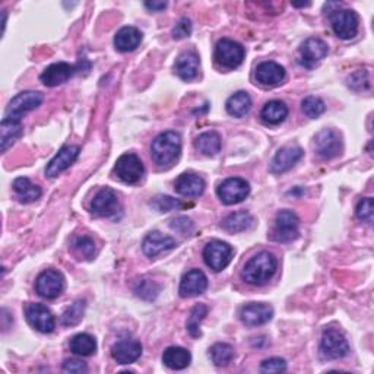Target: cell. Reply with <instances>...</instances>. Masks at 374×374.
<instances>
[{
	"instance_id": "obj_1",
	"label": "cell",
	"mask_w": 374,
	"mask_h": 374,
	"mask_svg": "<svg viewBox=\"0 0 374 374\" xmlns=\"http://www.w3.org/2000/svg\"><path fill=\"white\" fill-rule=\"evenodd\" d=\"M277 268V257L269 252H261L244 265L241 270V278L244 282L250 283V286L261 287L275 275Z\"/></svg>"
},
{
	"instance_id": "obj_2",
	"label": "cell",
	"mask_w": 374,
	"mask_h": 374,
	"mask_svg": "<svg viewBox=\"0 0 374 374\" xmlns=\"http://www.w3.org/2000/svg\"><path fill=\"white\" fill-rule=\"evenodd\" d=\"M180 152H182V139L176 132H164L158 135L151 147L152 160L160 167L171 165L180 157Z\"/></svg>"
},
{
	"instance_id": "obj_3",
	"label": "cell",
	"mask_w": 374,
	"mask_h": 374,
	"mask_svg": "<svg viewBox=\"0 0 374 374\" xmlns=\"http://www.w3.org/2000/svg\"><path fill=\"white\" fill-rule=\"evenodd\" d=\"M330 25L335 35L341 40H351L358 32V15L351 9H337L330 12Z\"/></svg>"
},
{
	"instance_id": "obj_4",
	"label": "cell",
	"mask_w": 374,
	"mask_h": 374,
	"mask_svg": "<svg viewBox=\"0 0 374 374\" xmlns=\"http://www.w3.org/2000/svg\"><path fill=\"white\" fill-rule=\"evenodd\" d=\"M320 353L326 359H339L350 353L346 338L338 329H325L320 341Z\"/></svg>"
},
{
	"instance_id": "obj_5",
	"label": "cell",
	"mask_w": 374,
	"mask_h": 374,
	"mask_svg": "<svg viewBox=\"0 0 374 374\" xmlns=\"http://www.w3.org/2000/svg\"><path fill=\"white\" fill-rule=\"evenodd\" d=\"M233 257V247L221 240H212L203 249V261L215 272L225 269Z\"/></svg>"
},
{
	"instance_id": "obj_6",
	"label": "cell",
	"mask_w": 374,
	"mask_h": 374,
	"mask_svg": "<svg viewBox=\"0 0 374 374\" xmlns=\"http://www.w3.org/2000/svg\"><path fill=\"white\" fill-rule=\"evenodd\" d=\"M300 219L292 211L283 209L277 214L272 239L278 243H290L299 237Z\"/></svg>"
},
{
	"instance_id": "obj_7",
	"label": "cell",
	"mask_w": 374,
	"mask_h": 374,
	"mask_svg": "<svg viewBox=\"0 0 374 374\" xmlns=\"http://www.w3.org/2000/svg\"><path fill=\"white\" fill-rule=\"evenodd\" d=\"M214 57L219 66L225 69H236L244 60V48L241 44L233 40L223 38V40L218 41L215 47Z\"/></svg>"
},
{
	"instance_id": "obj_8",
	"label": "cell",
	"mask_w": 374,
	"mask_h": 374,
	"mask_svg": "<svg viewBox=\"0 0 374 374\" xmlns=\"http://www.w3.org/2000/svg\"><path fill=\"white\" fill-rule=\"evenodd\" d=\"M43 102V94L37 91H24L15 95L10 100L9 106L6 109V119H14L21 120L24 114H27L35 109L41 106Z\"/></svg>"
},
{
	"instance_id": "obj_9",
	"label": "cell",
	"mask_w": 374,
	"mask_h": 374,
	"mask_svg": "<svg viewBox=\"0 0 374 374\" xmlns=\"http://www.w3.org/2000/svg\"><path fill=\"white\" fill-rule=\"evenodd\" d=\"M114 173L122 182L127 185H136L144 177L145 167L144 162L135 153H123V156L115 161Z\"/></svg>"
},
{
	"instance_id": "obj_10",
	"label": "cell",
	"mask_w": 374,
	"mask_h": 374,
	"mask_svg": "<svg viewBox=\"0 0 374 374\" xmlns=\"http://www.w3.org/2000/svg\"><path fill=\"white\" fill-rule=\"evenodd\" d=\"M218 198L221 199L225 205H236L243 202L249 196L250 193V185L244 178L240 177H231L224 180V182L219 185L218 190Z\"/></svg>"
},
{
	"instance_id": "obj_11",
	"label": "cell",
	"mask_w": 374,
	"mask_h": 374,
	"mask_svg": "<svg viewBox=\"0 0 374 374\" xmlns=\"http://www.w3.org/2000/svg\"><path fill=\"white\" fill-rule=\"evenodd\" d=\"M35 290L43 299L55 300L64 290V278L55 269H47L38 275L35 281Z\"/></svg>"
},
{
	"instance_id": "obj_12",
	"label": "cell",
	"mask_w": 374,
	"mask_h": 374,
	"mask_svg": "<svg viewBox=\"0 0 374 374\" xmlns=\"http://www.w3.org/2000/svg\"><path fill=\"white\" fill-rule=\"evenodd\" d=\"M315 151L324 160L338 157L342 151L341 136L333 129H324L315 138Z\"/></svg>"
},
{
	"instance_id": "obj_13",
	"label": "cell",
	"mask_w": 374,
	"mask_h": 374,
	"mask_svg": "<svg viewBox=\"0 0 374 374\" xmlns=\"http://www.w3.org/2000/svg\"><path fill=\"white\" fill-rule=\"evenodd\" d=\"M25 319H27L28 324L38 332L41 333H50L53 332L56 328V320L55 316L51 315L48 308L43 304H27L25 306Z\"/></svg>"
},
{
	"instance_id": "obj_14",
	"label": "cell",
	"mask_w": 374,
	"mask_h": 374,
	"mask_svg": "<svg viewBox=\"0 0 374 374\" xmlns=\"http://www.w3.org/2000/svg\"><path fill=\"white\" fill-rule=\"evenodd\" d=\"M120 211V202L115 191L102 187L91 202V212L97 216H114Z\"/></svg>"
},
{
	"instance_id": "obj_15",
	"label": "cell",
	"mask_w": 374,
	"mask_h": 374,
	"mask_svg": "<svg viewBox=\"0 0 374 374\" xmlns=\"http://www.w3.org/2000/svg\"><path fill=\"white\" fill-rule=\"evenodd\" d=\"M300 63L312 69L328 56V44L320 38H307L300 47Z\"/></svg>"
},
{
	"instance_id": "obj_16",
	"label": "cell",
	"mask_w": 374,
	"mask_h": 374,
	"mask_svg": "<svg viewBox=\"0 0 374 374\" xmlns=\"http://www.w3.org/2000/svg\"><path fill=\"white\" fill-rule=\"evenodd\" d=\"M274 308L265 303H250L241 308V321L246 326H262L272 319Z\"/></svg>"
},
{
	"instance_id": "obj_17",
	"label": "cell",
	"mask_w": 374,
	"mask_h": 374,
	"mask_svg": "<svg viewBox=\"0 0 374 374\" xmlns=\"http://www.w3.org/2000/svg\"><path fill=\"white\" fill-rule=\"evenodd\" d=\"M206 288H208V278H206L202 270L191 269L180 281L178 292L183 299H190V297H196L205 292Z\"/></svg>"
},
{
	"instance_id": "obj_18",
	"label": "cell",
	"mask_w": 374,
	"mask_h": 374,
	"mask_svg": "<svg viewBox=\"0 0 374 374\" xmlns=\"http://www.w3.org/2000/svg\"><path fill=\"white\" fill-rule=\"evenodd\" d=\"M76 73V66L66 62H59L50 64L48 68L40 75V80L46 86H59L68 82Z\"/></svg>"
},
{
	"instance_id": "obj_19",
	"label": "cell",
	"mask_w": 374,
	"mask_h": 374,
	"mask_svg": "<svg viewBox=\"0 0 374 374\" xmlns=\"http://www.w3.org/2000/svg\"><path fill=\"white\" fill-rule=\"evenodd\" d=\"M304 156V152L299 147H286L281 148L277 156L274 157L272 162H270V173L274 174H282L299 162Z\"/></svg>"
},
{
	"instance_id": "obj_20",
	"label": "cell",
	"mask_w": 374,
	"mask_h": 374,
	"mask_svg": "<svg viewBox=\"0 0 374 374\" xmlns=\"http://www.w3.org/2000/svg\"><path fill=\"white\" fill-rule=\"evenodd\" d=\"M80 156V147H64L59 151L57 156L51 160L46 169V174L51 178L59 177L63 171H66L69 167L76 161Z\"/></svg>"
},
{
	"instance_id": "obj_21",
	"label": "cell",
	"mask_w": 374,
	"mask_h": 374,
	"mask_svg": "<svg viewBox=\"0 0 374 374\" xmlns=\"http://www.w3.org/2000/svg\"><path fill=\"white\" fill-rule=\"evenodd\" d=\"M142 355V345L135 339H120L111 348V357L119 364H132Z\"/></svg>"
},
{
	"instance_id": "obj_22",
	"label": "cell",
	"mask_w": 374,
	"mask_h": 374,
	"mask_svg": "<svg viewBox=\"0 0 374 374\" xmlns=\"http://www.w3.org/2000/svg\"><path fill=\"white\" fill-rule=\"evenodd\" d=\"M254 76L263 86H277L286 80V69L275 62H263L256 68Z\"/></svg>"
},
{
	"instance_id": "obj_23",
	"label": "cell",
	"mask_w": 374,
	"mask_h": 374,
	"mask_svg": "<svg viewBox=\"0 0 374 374\" xmlns=\"http://www.w3.org/2000/svg\"><path fill=\"white\" fill-rule=\"evenodd\" d=\"M174 189L182 196L198 198L205 190V180L193 173H183L177 177Z\"/></svg>"
},
{
	"instance_id": "obj_24",
	"label": "cell",
	"mask_w": 374,
	"mask_h": 374,
	"mask_svg": "<svg viewBox=\"0 0 374 374\" xmlns=\"http://www.w3.org/2000/svg\"><path fill=\"white\" fill-rule=\"evenodd\" d=\"M176 246L177 243L174 239L161 234L160 231H152L142 243V250L148 257H156L162 252L173 250Z\"/></svg>"
},
{
	"instance_id": "obj_25",
	"label": "cell",
	"mask_w": 374,
	"mask_h": 374,
	"mask_svg": "<svg viewBox=\"0 0 374 374\" xmlns=\"http://www.w3.org/2000/svg\"><path fill=\"white\" fill-rule=\"evenodd\" d=\"M174 72L180 80L183 81H193L199 73V57L196 53L193 51H186V53H182L176 63H174Z\"/></svg>"
},
{
	"instance_id": "obj_26",
	"label": "cell",
	"mask_w": 374,
	"mask_h": 374,
	"mask_svg": "<svg viewBox=\"0 0 374 374\" xmlns=\"http://www.w3.org/2000/svg\"><path fill=\"white\" fill-rule=\"evenodd\" d=\"M24 126L21 120L14 119H3L0 123V151L6 152L8 148H10L15 142L22 136Z\"/></svg>"
},
{
	"instance_id": "obj_27",
	"label": "cell",
	"mask_w": 374,
	"mask_h": 374,
	"mask_svg": "<svg viewBox=\"0 0 374 374\" xmlns=\"http://www.w3.org/2000/svg\"><path fill=\"white\" fill-rule=\"evenodd\" d=\"M142 41V32L135 27H123L114 37V46L122 53H129L139 47Z\"/></svg>"
},
{
	"instance_id": "obj_28",
	"label": "cell",
	"mask_w": 374,
	"mask_h": 374,
	"mask_svg": "<svg viewBox=\"0 0 374 374\" xmlns=\"http://www.w3.org/2000/svg\"><path fill=\"white\" fill-rule=\"evenodd\" d=\"M191 361L190 353L182 346H170L162 354V363L171 370H185Z\"/></svg>"
},
{
	"instance_id": "obj_29",
	"label": "cell",
	"mask_w": 374,
	"mask_h": 374,
	"mask_svg": "<svg viewBox=\"0 0 374 374\" xmlns=\"http://www.w3.org/2000/svg\"><path fill=\"white\" fill-rule=\"evenodd\" d=\"M14 191L17 193V196L21 202L24 203H31L35 202L41 198L43 191L41 187L32 185L30 182V178L27 177H18L14 182Z\"/></svg>"
},
{
	"instance_id": "obj_30",
	"label": "cell",
	"mask_w": 374,
	"mask_h": 374,
	"mask_svg": "<svg viewBox=\"0 0 374 374\" xmlns=\"http://www.w3.org/2000/svg\"><path fill=\"white\" fill-rule=\"evenodd\" d=\"M287 115H288V107L286 106V102L278 101V100L266 102L265 107L261 111V119L266 124H279L287 119Z\"/></svg>"
},
{
	"instance_id": "obj_31",
	"label": "cell",
	"mask_w": 374,
	"mask_h": 374,
	"mask_svg": "<svg viewBox=\"0 0 374 374\" xmlns=\"http://www.w3.org/2000/svg\"><path fill=\"white\" fill-rule=\"evenodd\" d=\"M221 225L228 233H241L253 225V216L246 211L233 212L224 219Z\"/></svg>"
},
{
	"instance_id": "obj_32",
	"label": "cell",
	"mask_w": 374,
	"mask_h": 374,
	"mask_svg": "<svg viewBox=\"0 0 374 374\" xmlns=\"http://www.w3.org/2000/svg\"><path fill=\"white\" fill-rule=\"evenodd\" d=\"M227 113L234 118H244L252 109V98L247 93L239 91L234 95H231L225 104Z\"/></svg>"
},
{
	"instance_id": "obj_33",
	"label": "cell",
	"mask_w": 374,
	"mask_h": 374,
	"mask_svg": "<svg viewBox=\"0 0 374 374\" xmlns=\"http://www.w3.org/2000/svg\"><path fill=\"white\" fill-rule=\"evenodd\" d=\"M195 147L199 152L203 153V156L214 157L219 151H221V138H219V135L214 131L205 132L198 136Z\"/></svg>"
},
{
	"instance_id": "obj_34",
	"label": "cell",
	"mask_w": 374,
	"mask_h": 374,
	"mask_svg": "<svg viewBox=\"0 0 374 374\" xmlns=\"http://www.w3.org/2000/svg\"><path fill=\"white\" fill-rule=\"evenodd\" d=\"M71 351L76 355L89 357L97 351V341L88 333H78L71 339Z\"/></svg>"
},
{
	"instance_id": "obj_35",
	"label": "cell",
	"mask_w": 374,
	"mask_h": 374,
	"mask_svg": "<svg viewBox=\"0 0 374 374\" xmlns=\"http://www.w3.org/2000/svg\"><path fill=\"white\" fill-rule=\"evenodd\" d=\"M211 358L212 363L218 367H227L231 361L234 359V348L230 344L218 342L211 348Z\"/></svg>"
},
{
	"instance_id": "obj_36",
	"label": "cell",
	"mask_w": 374,
	"mask_h": 374,
	"mask_svg": "<svg viewBox=\"0 0 374 374\" xmlns=\"http://www.w3.org/2000/svg\"><path fill=\"white\" fill-rule=\"evenodd\" d=\"M86 303L85 300H76L73 304H71L64 313L62 315V324L64 326H75L78 325L85 315Z\"/></svg>"
},
{
	"instance_id": "obj_37",
	"label": "cell",
	"mask_w": 374,
	"mask_h": 374,
	"mask_svg": "<svg viewBox=\"0 0 374 374\" xmlns=\"http://www.w3.org/2000/svg\"><path fill=\"white\" fill-rule=\"evenodd\" d=\"M206 313H208V307H206L205 304H198L196 307H193V310L190 312V316L187 319V332L190 333V337L193 338L200 337L202 333H200L199 325L205 319Z\"/></svg>"
},
{
	"instance_id": "obj_38",
	"label": "cell",
	"mask_w": 374,
	"mask_h": 374,
	"mask_svg": "<svg viewBox=\"0 0 374 374\" xmlns=\"http://www.w3.org/2000/svg\"><path fill=\"white\" fill-rule=\"evenodd\" d=\"M303 113L310 119H317L326 111V104L319 97H306L301 102Z\"/></svg>"
},
{
	"instance_id": "obj_39",
	"label": "cell",
	"mask_w": 374,
	"mask_h": 374,
	"mask_svg": "<svg viewBox=\"0 0 374 374\" xmlns=\"http://www.w3.org/2000/svg\"><path fill=\"white\" fill-rule=\"evenodd\" d=\"M133 291L138 297L144 300H156L160 292V286L151 279H139L136 286L133 287Z\"/></svg>"
},
{
	"instance_id": "obj_40",
	"label": "cell",
	"mask_w": 374,
	"mask_h": 374,
	"mask_svg": "<svg viewBox=\"0 0 374 374\" xmlns=\"http://www.w3.org/2000/svg\"><path fill=\"white\" fill-rule=\"evenodd\" d=\"M72 247L80 256L85 257V259H93V257L95 256V243L91 237H88V236L76 237L72 243Z\"/></svg>"
},
{
	"instance_id": "obj_41",
	"label": "cell",
	"mask_w": 374,
	"mask_h": 374,
	"mask_svg": "<svg viewBox=\"0 0 374 374\" xmlns=\"http://www.w3.org/2000/svg\"><path fill=\"white\" fill-rule=\"evenodd\" d=\"M355 214H357V218L359 219V221L371 224L373 223V216H374V200H373V198L361 199L358 202V205H357Z\"/></svg>"
},
{
	"instance_id": "obj_42",
	"label": "cell",
	"mask_w": 374,
	"mask_h": 374,
	"mask_svg": "<svg viewBox=\"0 0 374 374\" xmlns=\"http://www.w3.org/2000/svg\"><path fill=\"white\" fill-rule=\"evenodd\" d=\"M151 205L160 212H170V211L182 208L183 206L182 202H180L178 199L171 198V196H157L151 202Z\"/></svg>"
},
{
	"instance_id": "obj_43",
	"label": "cell",
	"mask_w": 374,
	"mask_h": 374,
	"mask_svg": "<svg viewBox=\"0 0 374 374\" xmlns=\"http://www.w3.org/2000/svg\"><path fill=\"white\" fill-rule=\"evenodd\" d=\"M348 86L354 91H366L370 88V80L367 71H357L348 78Z\"/></svg>"
},
{
	"instance_id": "obj_44",
	"label": "cell",
	"mask_w": 374,
	"mask_h": 374,
	"mask_svg": "<svg viewBox=\"0 0 374 374\" xmlns=\"http://www.w3.org/2000/svg\"><path fill=\"white\" fill-rule=\"evenodd\" d=\"M286 370H287L286 359L277 358V357L265 359L263 363L261 364V371L262 373H282Z\"/></svg>"
},
{
	"instance_id": "obj_45",
	"label": "cell",
	"mask_w": 374,
	"mask_h": 374,
	"mask_svg": "<svg viewBox=\"0 0 374 374\" xmlns=\"http://www.w3.org/2000/svg\"><path fill=\"white\" fill-rule=\"evenodd\" d=\"M191 34V22L187 18L180 19V22L176 25V28L173 30V38L174 40H182V38H186Z\"/></svg>"
},
{
	"instance_id": "obj_46",
	"label": "cell",
	"mask_w": 374,
	"mask_h": 374,
	"mask_svg": "<svg viewBox=\"0 0 374 374\" xmlns=\"http://www.w3.org/2000/svg\"><path fill=\"white\" fill-rule=\"evenodd\" d=\"M171 228L182 234H189V233H191V230H193V223H191V219L187 216H178L173 221Z\"/></svg>"
},
{
	"instance_id": "obj_47",
	"label": "cell",
	"mask_w": 374,
	"mask_h": 374,
	"mask_svg": "<svg viewBox=\"0 0 374 374\" xmlns=\"http://www.w3.org/2000/svg\"><path fill=\"white\" fill-rule=\"evenodd\" d=\"M86 370H88L86 364L84 363V361H80V359H66L63 363V371L64 373L80 374V373H85Z\"/></svg>"
},
{
	"instance_id": "obj_48",
	"label": "cell",
	"mask_w": 374,
	"mask_h": 374,
	"mask_svg": "<svg viewBox=\"0 0 374 374\" xmlns=\"http://www.w3.org/2000/svg\"><path fill=\"white\" fill-rule=\"evenodd\" d=\"M145 8L152 12H160L167 8V2H145Z\"/></svg>"
}]
</instances>
